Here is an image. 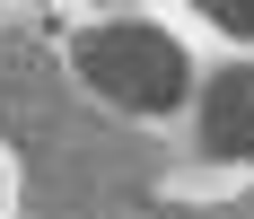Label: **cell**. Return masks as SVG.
Instances as JSON below:
<instances>
[{
    "instance_id": "cell-2",
    "label": "cell",
    "mask_w": 254,
    "mask_h": 219,
    "mask_svg": "<svg viewBox=\"0 0 254 219\" xmlns=\"http://www.w3.org/2000/svg\"><path fill=\"white\" fill-rule=\"evenodd\" d=\"M70 71L97 88V97H114V105H131V114H167V105L184 97V44L176 35H158V26H140V18H123V26H88L70 44Z\"/></svg>"
},
{
    "instance_id": "cell-4",
    "label": "cell",
    "mask_w": 254,
    "mask_h": 219,
    "mask_svg": "<svg viewBox=\"0 0 254 219\" xmlns=\"http://www.w3.org/2000/svg\"><path fill=\"white\" fill-rule=\"evenodd\" d=\"M149 219H254V193H237V202H149Z\"/></svg>"
},
{
    "instance_id": "cell-1",
    "label": "cell",
    "mask_w": 254,
    "mask_h": 219,
    "mask_svg": "<svg viewBox=\"0 0 254 219\" xmlns=\"http://www.w3.org/2000/svg\"><path fill=\"white\" fill-rule=\"evenodd\" d=\"M0 141L26 158L18 219H131L167 175V141L97 114L35 26L0 35Z\"/></svg>"
},
{
    "instance_id": "cell-5",
    "label": "cell",
    "mask_w": 254,
    "mask_h": 219,
    "mask_svg": "<svg viewBox=\"0 0 254 219\" xmlns=\"http://www.w3.org/2000/svg\"><path fill=\"white\" fill-rule=\"evenodd\" d=\"M210 26H228V35H254V0H193Z\"/></svg>"
},
{
    "instance_id": "cell-3",
    "label": "cell",
    "mask_w": 254,
    "mask_h": 219,
    "mask_svg": "<svg viewBox=\"0 0 254 219\" xmlns=\"http://www.w3.org/2000/svg\"><path fill=\"white\" fill-rule=\"evenodd\" d=\"M202 149L210 158H254V62H228V71L202 88Z\"/></svg>"
}]
</instances>
